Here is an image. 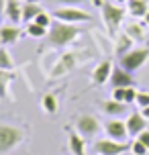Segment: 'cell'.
<instances>
[{"label":"cell","mask_w":149,"mask_h":155,"mask_svg":"<svg viewBox=\"0 0 149 155\" xmlns=\"http://www.w3.org/2000/svg\"><path fill=\"white\" fill-rule=\"evenodd\" d=\"M80 33H82V29L76 27V25L53 21V25L49 27V33H47V43H43L39 47V51H45V49H63V47L70 45L74 39H78Z\"/></svg>","instance_id":"6da1fadb"},{"label":"cell","mask_w":149,"mask_h":155,"mask_svg":"<svg viewBox=\"0 0 149 155\" xmlns=\"http://www.w3.org/2000/svg\"><path fill=\"white\" fill-rule=\"evenodd\" d=\"M100 12H102V23L106 27V33L110 37H117L118 35V29L125 21V15H127V8H121V4H110V2H104L100 6Z\"/></svg>","instance_id":"7a4b0ae2"},{"label":"cell","mask_w":149,"mask_h":155,"mask_svg":"<svg viewBox=\"0 0 149 155\" xmlns=\"http://www.w3.org/2000/svg\"><path fill=\"white\" fill-rule=\"evenodd\" d=\"M84 55H88L86 51H68V53H63L61 57L55 61V65H53V70H51V74H49V78H51V80H57V78L70 74V71L82 61V59H86Z\"/></svg>","instance_id":"3957f363"},{"label":"cell","mask_w":149,"mask_h":155,"mask_svg":"<svg viewBox=\"0 0 149 155\" xmlns=\"http://www.w3.org/2000/svg\"><path fill=\"white\" fill-rule=\"evenodd\" d=\"M149 61V47H133L131 51L118 57V65L125 68L127 71H137Z\"/></svg>","instance_id":"277c9868"},{"label":"cell","mask_w":149,"mask_h":155,"mask_svg":"<svg viewBox=\"0 0 149 155\" xmlns=\"http://www.w3.org/2000/svg\"><path fill=\"white\" fill-rule=\"evenodd\" d=\"M25 139V131L12 124H0V155L16 149Z\"/></svg>","instance_id":"5b68a950"},{"label":"cell","mask_w":149,"mask_h":155,"mask_svg":"<svg viewBox=\"0 0 149 155\" xmlns=\"http://www.w3.org/2000/svg\"><path fill=\"white\" fill-rule=\"evenodd\" d=\"M53 18L55 21H61V23H90L92 21V15L86 12V10H82L78 6H61V8H55L53 12Z\"/></svg>","instance_id":"8992f818"},{"label":"cell","mask_w":149,"mask_h":155,"mask_svg":"<svg viewBox=\"0 0 149 155\" xmlns=\"http://www.w3.org/2000/svg\"><path fill=\"white\" fill-rule=\"evenodd\" d=\"M96 155H123L125 151H131V143L114 139H100L94 143Z\"/></svg>","instance_id":"52a82bcc"},{"label":"cell","mask_w":149,"mask_h":155,"mask_svg":"<svg viewBox=\"0 0 149 155\" xmlns=\"http://www.w3.org/2000/svg\"><path fill=\"white\" fill-rule=\"evenodd\" d=\"M100 120L92 114H80L76 118V131L84 137V139H92L100 133Z\"/></svg>","instance_id":"ba28073f"},{"label":"cell","mask_w":149,"mask_h":155,"mask_svg":"<svg viewBox=\"0 0 149 155\" xmlns=\"http://www.w3.org/2000/svg\"><path fill=\"white\" fill-rule=\"evenodd\" d=\"M104 133H106L108 139H114V141H127V137H129L127 123L121 120V118H110L108 123H104Z\"/></svg>","instance_id":"9c48e42d"},{"label":"cell","mask_w":149,"mask_h":155,"mask_svg":"<svg viewBox=\"0 0 149 155\" xmlns=\"http://www.w3.org/2000/svg\"><path fill=\"white\" fill-rule=\"evenodd\" d=\"M110 86L112 88H129V86H135V78L131 71H127L125 68H121V65H114L112 68V74H110Z\"/></svg>","instance_id":"30bf717a"},{"label":"cell","mask_w":149,"mask_h":155,"mask_svg":"<svg viewBox=\"0 0 149 155\" xmlns=\"http://www.w3.org/2000/svg\"><path fill=\"white\" fill-rule=\"evenodd\" d=\"M127 131H129V137H139L145 129H147V118L141 114V112H131L127 116Z\"/></svg>","instance_id":"8fae6325"},{"label":"cell","mask_w":149,"mask_h":155,"mask_svg":"<svg viewBox=\"0 0 149 155\" xmlns=\"http://www.w3.org/2000/svg\"><path fill=\"white\" fill-rule=\"evenodd\" d=\"M112 63H110V59H104V61H100L98 65L94 68V71H92V84L96 86H104L106 82L110 80V74H112Z\"/></svg>","instance_id":"7c38bea8"},{"label":"cell","mask_w":149,"mask_h":155,"mask_svg":"<svg viewBox=\"0 0 149 155\" xmlns=\"http://www.w3.org/2000/svg\"><path fill=\"white\" fill-rule=\"evenodd\" d=\"M21 27L18 25H2L0 27V43L2 45H15L16 41L21 39Z\"/></svg>","instance_id":"4fadbf2b"},{"label":"cell","mask_w":149,"mask_h":155,"mask_svg":"<svg viewBox=\"0 0 149 155\" xmlns=\"http://www.w3.org/2000/svg\"><path fill=\"white\" fill-rule=\"evenodd\" d=\"M127 106L129 104H125V102H118L114 100V98H110V100H104L100 104V108L104 114H108L110 118H121V116L127 112Z\"/></svg>","instance_id":"5bb4252c"},{"label":"cell","mask_w":149,"mask_h":155,"mask_svg":"<svg viewBox=\"0 0 149 155\" xmlns=\"http://www.w3.org/2000/svg\"><path fill=\"white\" fill-rule=\"evenodd\" d=\"M4 16L12 25L23 23V4L18 0H6V10H4Z\"/></svg>","instance_id":"9a60e30c"},{"label":"cell","mask_w":149,"mask_h":155,"mask_svg":"<svg viewBox=\"0 0 149 155\" xmlns=\"http://www.w3.org/2000/svg\"><path fill=\"white\" fill-rule=\"evenodd\" d=\"M149 12V0H129L127 2V15L133 18H145Z\"/></svg>","instance_id":"2e32d148"},{"label":"cell","mask_w":149,"mask_h":155,"mask_svg":"<svg viewBox=\"0 0 149 155\" xmlns=\"http://www.w3.org/2000/svg\"><path fill=\"white\" fill-rule=\"evenodd\" d=\"M135 45V41L129 35H127L125 31L121 33V35H117V41H114V53H117V57H121V55H125L127 51H131Z\"/></svg>","instance_id":"e0dca14e"},{"label":"cell","mask_w":149,"mask_h":155,"mask_svg":"<svg viewBox=\"0 0 149 155\" xmlns=\"http://www.w3.org/2000/svg\"><path fill=\"white\" fill-rule=\"evenodd\" d=\"M70 151L74 155H86V139L78 131H70Z\"/></svg>","instance_id":"ac0fdd59"},{"label":"cell","mask_w":149,"mask_h":155,"mask_svg":"<svg viewBox=\"0 0 149 155\" xmlns=\"http://www.w3.org/2000/svg\"><path fill=\"white\" fill-rule=\"evenodd\" d=\"M41 10L43 8H41L39 2H25L23 4V23H33Z\"/></svg>","instance_id":"d6986e66"},{"label":"cell","mask_w":149,"mask_h":155,"mask_svg":"<svg viewBox=\"0 0 149 155\" xmlns=\"http://www.w3.org/2000/svg\"><path fill=\"white\" fill-rule=\"evenodd\" d=\"M125 33L133 41H143L145 39V23H129L125 27Z\"/></svg>","instance_id":"ffe728a7"},{"label":"cell","mask_w":149,"mask_h":155,"mask_svg":"<svg viewBox=\"0 0 149 155\" xmlns=\"http://www.w3.org/2000/svg\"><path fill=\"white\" fill-rule=\"evenodd\" d=\"M15 80V71L8 70H0V100H6V92H8V84Z\"/></svg>","instance_id":"44dd1931"},{"label":"cell","mask_w":149,"mask_h":155,"mask_svg":"<svg viewBox=\"0 0 149 155\" xmlns=\"http://www.w3.org/2000/svg\"><path fill=\"white\" fill-rule=\"evenodd\" d=\"M41 108H43V112H47V114H55L57 112V98H55L53 94H45L41 98Z\"/></svg>","instance_id":"7402d4cb"},{"label":"cell","mask_w":149,"mask_h":155,"mask_svg":"<svg viewBox=\"0 0 149 155\" xmlns=\"http://www.w3.org/2000/svg\"><path fill=\"white\" fill-rule=\"evenodd\" d=\"M45 31H47V29L41 27V25H37L35 21H33V23H27V29H25V33L33 39H43L45 37Z\"/></svg>","instance_id":"603a6c76"},{"label":"cell","mask_w":149,"mask_h":155,"mask_svg":"<svg viewBox=\"0 0 149 155\" xmlns=\"http://www.w3.org/2000/svg\"><path fill=\"white\" fill-rule=\"evenodd\" d=\"M0 70H8V71H15V61L4 47H0Z\"/></svg>","instance_id":"cb8c5ba5"},{"label":"cell","mask_w":149,"mask_h":155,"mask_svg":"<svg viewBox=\"0 0 149 155\" xmlns=\"http://www.w3.org/2000/svg\"><path fill=\"white\" fill-rule=\"evenodd\" d=\"M35 23L41 25V27H45V29H49V27L53 25V15H51V12H45V10H41L39 15H37V18H35Z\"/></svg>","instance_id":"d4e9b609"},{"label":"cell","mask_w":149,"mask_h":155,"mask_svg":"<svg viewBox=\"0 0 149 155\" xmlns=\"http://www.w3.org/2000/svg\"><path fill=\"white\" fill-rule=\"evenodd\" d=\"M131 153H133V155H147L149 149L145 147V145H143L139 139H135L133 143H131Z\"/></svg>","instance_id":"484cf974"},{"label":"cell","mask_w":149,"mask_h":155,"mask_svg":"<svg viewBox=\"0 0 149 155\" xmlns=\"http://www.w3.org/2000/svg\"><path fill=\"white\" fill-rule=\"evenodd\" d=\"M137 100V90H135V86H129L125 90V104H135Z\"/></svg>","instance_id":"4316f807"},{"label":"cell","mask_w":149,"mask_h":155,"mask_svg":"<svg viewBox=\"0 0 149 155\" xmlns=\"http://www.w3.org/2000/svg\"><path fill=\"white\" fill-rule=\"evenodd\" d=\"M135 104L141 106V108L149 106V92H137V100H135Z\"/></svg>","instance_id":"83f0119b"},{"label":"cell","mask_w":149,"mask_h":155,"mask_svg":"<svg viewBox=\"0 0 149 155\" xmlns=\"http://www.w3.org/2000/svg\"><path fill=\"white\" fill-rule=\"evenodd\" d=\"M55 4H61V6H82L88 0H53Z\"/></svg>","instance_id":"f1b7e54d"},{"label":"cell","mask_w":149,"mask_h":155,"mask_svg":"<svg viewBox=\"0 0 149 155\" xmlns=\"http://www.w3.org/2000/svg\"><path fill=\"white\" fill-rule=\"evenodd\" d=\"M125 90L127 88H114L112 90V98L118 100V102H125Z\"/></svg>","instance_id":"f546056e"},{"label":"cell","mask_w":149,"mask_h":155,"mask_svg":"<svg viewBox=\"0 0 149 155\" xmlns=\"http://www.w3.org/2000/svg\"><path fill=\"white\" fill-rule=\"evenodd\" d=\"M137 139H139V141H141V143H143V145H145V147L149 149V129H145V131H143L141 135L137 137Z\"/></svg>","instance_id":"4dcf8cb0"},{"label":"cell","mask_w":149,"mask_h":155,"mask_svg":"<svg viewBox=\"0 0 149 155\" xmlns=\"http://www.w3.org/2000/svg\"><path fill=\"white\" fill-rule=\"evenodd\" d=\"M4 10H6V0H0V16L4 15Z\"/></svg>","instance_id":"1f68e13d"},{"label":"cell","mask_w":149,"mask_h":155,"mask_svg":"<svg viewBox=\"0 0 149 155\" xmlns=\"http://www.w3.org/2000/svg\"><path fill=\"white\" fill-rule=\"evenodd\" d=\"M141 114H143V116H145V118L149 120V106H145V108H141Z\"/></svg>","instance_id":"d6a6232c"},{"label":"cell","mask_w":149,"mask_h":155,"mask_svg":"<svg viewBox=\"0 0 149 155\" xmlns=\"http://www.w3.org/2000/svg\"><path fill=\"white\" fill-rule=\"evenodd\" d=\"M90 2H92V4H94V6H98V8H100L102 4H104V0H90Z\"/></svg>","instance_id":"836d02e7"},{"label":"cell","mask_w":149,"mask_h":155,"mask_svg":"<svg viewBox=\"0 0 149 155\" xmlns=\"http://www.w3.org/2000/svg\"><path fill=\"white\" fill-rule=\"evenodd\" d=\"M143 23H145V27H149V12L145 15V18H143Z\"/></svg>","instance_id":"e575fe53"},{"label":"cell","mask_w":149,"mask_h":155,"mask_svg":"<svg viewBox=\"0 0 149 155\" xmlns=\"http://www.w3.org/2000/svg\"><path fill=\"white\" fill-rule=\"evenodd\" d=\"M114 2H117V4H127L129 0H114Z\"/></svg>","instance_id":"d590c367"},{"label":"cell","mask_w":149,"mask_h":155,"mask_svg":"<svg viewBox=\"0 0 149 155\" xmlns=\"http://www.w3.org/2000/svg\"><path fill=\"white\" fill-rule=\"evenodd\" d=\"M23 2H39V0H23Z\"/></svg>","instance_id":"8d00e7d4"}]
</instances>
